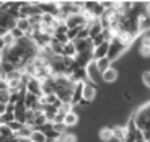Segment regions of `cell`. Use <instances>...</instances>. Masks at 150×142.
<instances>
[{
	"instance_id": "obj_11",
	"label": "cell",
	"mask_w": 150,
	"mask_h": 142,
	"mask_svg": "<svg viewBox=\"0 0 150 142\" xmlns=\"http://www.w3.org/2000/svg\"><path fill=\"white\" fill-rule=\"evenodd\" d=\"M150 31V10L139 16V34Z\"/></svg>"
},
{
	"instance_id": "obj_35",
	"label": "cell",
	"mask_w": 150,
	"mask_h": 142,
	"mask_svg": "<svg viewBox=\"0 0 150 142\" xmlns=\"http://www.w3.org/2000/svg\"><path fill=\"white\" fill-rule=\"evenodd\" d=\"M4 60V51H0V62Z\"/></svg>"
},
{
	"instance_id": "obj_29",
	"label": "cell",
	"mask_w": 150,
	"mask_h": 142,
	"mask_svg": "<svg viewBox=\"0 0 150 142\" xmlns=\"http://www.w3.org/2000/svg\"><path fill=\"white\" fill-rule=\"evenodd\" d=\"M52 39H54V41H57L59 44H62V46L67 44V43H70V41L67 39V36H65V34H57V33H56V34L52 36Z\"/></svg>"
},
{
	"instance_id": "obj_37",
	"label": "cell",
	"mask_w": 150,
	"mask_h": 142,
	"mask_svg": "<svg viewBox=\"0 0 150 142\" xmlns=\"http://www.w3.org/2000/svg\"><path fill=\"white\" fill-rule=\"evenodd\" d=\"M0 5H2V2H0Z\"/></svg>"
},
{
	"instance_id": "obj_17",
	"label": "cell",
	"mask_w": 150,
	"mask_h": 142,
	"mask_svg": "<svg viewBox=\"0 0 150 142\" xmlns=\"http://www.w3.org/2000/svg\"><path fill=\"white\" fill-rule=\"evenodd\" d=\"M31 134H33V127H31V126H23L21 129L15 134V137L16 139H26V141H30Z\"/></svg>"
},
{
	"instance_id": "obj_25",
	"label": "cell",
	"mask_w": 150,
	"mask_h": 142,
	"mask_svg": "<svg viewBox=\"0 0 150 142\" xmlns=\"http://www.w3.org/2000/svg\"><path fill=\"white\" fill-rule=\"evenodd\" d=\"M15 39H13V36H11L10 33H7L4 36V44H5V49H11L13 46H15Z\"/></svg>"
},
{
	"instance_id": "obj_22",
	"label": "cell",
	"mask_w": 150,
	"mask_h": 142,
	"mask_svg": "<svg viewBox=\"0 0 150 142\" xmlns=\"http://www.w3.org/2000/svg\"><path fill=\"white\" fill-rule=\"evenodd\" d=\"M49 48H51V51H52L54 56H62V48H64V46L59 44L57 41L51 39V43H49Z\"/></svg>"
},
{
	"instance_id": "obj_15",
	"label": "cell",
	"mask_w": 150,
	"mask_h": 142,
	"mask_svg": "<svg viewBox=\"0 0 150 142\" xmlns=\"http://www.w3.org/2000/svg\"><path fill=\"white\" fill-rule=\"evenodd\" d=\"M139 56L140 57H150V36H142L139 46Z\"/></svg>"
},
{
	"instance_id": "obj_33",
	"label": "cell",
	"mask_w": 150,
	"mask_h": 142,
	"mask_svg": "<svg viewBox=\"0 0 150 142\" xmlns=\"http://www.w3.org/2000/svg\"><path fill=\"white\" fill-rule=\"evenodd\" d=\"M5 49V44H4V36H0V51Z\"/></svg>"
},
{
	"instance_id": "obj_5",
	"label": "cell",
	"mask_w": 150,
	"mask_h": 142,
	"mask_svg": "<svg viewBox=\"0 0 150 142\" xmlns=\"http://www.w3.org/2000/svg\"><path fill=\"white\" fill-rule=\"evenodd\" d=\"M25 90H26L28 93H31V95H36L38 98H41V97H42V87H41V82H39V80H36V79H33V77L28 80V83H26V87H25Z\"/></svg>"
},
{
	"instance_id": "obj_14",
	"label": "cell",
	"mask_w": 150,
	"mask_h": 142,
	"mask_svg": "<svg viewBox=\"0 0 150 142\" xmlns=\"http://www.w3.org/2000/svg\"><path fill=\"white\" fill-rule=\"evenodd\" d=\"M112 141L114 142H122L126 137V126L124 124H117V126H112Z\"/></svg>"
},
{
	"instance_id": "obj_6",
	"label": "cell",
	"mask_w": 150,
	"mask_h": 142,
	"mask_svg": "<svg viewBox=\"0 0 150 142\" xmlns=\"http://www.w3.org/2000/svg\"><path fill=\"white\" fill-rule=\"evenodd\" d=\"M74 46H75V51H77V54L91 53V51H93V44H91L90 38H88V39H75V41H74Z\"/></svg>"
},
{
	"instance_id": "obj_13",
	"label": "cell",
	"mask_w": 150,
	"mask_h": 142,
	"mask_svg": "<svg viewBox=\"0 0 150 142\" xmlns=\"http://www.w3.org/2000/svg\"><path fill=\"white\" fill-rule=\"evenodd\" d=\"M98 141L100 142H112V129L111 126H101L98 131Z\"/></svg>"
},
{
	"instance_id": "obj_26",
	"label": "cell",
	"mask_w": 150,
	"mask_h": 142,
	"mask_svg": "<svg viewBox=\"0 0 150 142\" xmlns=\"http://www.w3.org/2000/svg\"><path fill=\"white\" fill-rule=\"evenodd\" d=\"M11 136H15V134L10 131V127L7 124H0V137H11Z\"/></svg>"
},
{
	"instance_id": "obj_9",
	"label": "cell",
	"mask_w": 150,
	"mask_h": 142,
	"mask_svg": "<svg viewBox=\"0 0 150 142\" xmlns=\"http://www.w3.org/2000/svg\"><path fill=\"white\" fill-rule=\"evenodd\" d=\"M75 64H77V67H80V69H86L90 64H93V56H91V53L77 54V56H75Z\"/></svg>"
},
{
	"instance_id": "obj_21",
	"label": "cell",
	"mask_w": 150,
	"mask_h": 142,
	"mask_svg": "<svg viewBox=\"0 0 150 142\" xmlns=\"http://www.w3.org/2000/svg\"><path fill=\"white\" fill-rule=\"evenodd\" d=\"M59 142H79V137H77V134H74V132L65 131V132L60 134Z\"/></svg>"
},
{
	"instance_id": "obj_10",
	"label": "cell",
	"mask_w": 150,
	"mask_h": 142,
	"mask_svg": "<svg viewBox=\"0 0 150 142\" xmlns=\"http://www.w3.org/2000/svg\"><path fill=\"white\" fill-rule=\"evenodd\" d=\"M108 49H109V43H101L100 46H96V48H93V51H91V56H93V62L95 60H100L103 59V57L108 56Z\"/></svg>"
},
{
	"instance_id": "obj_20",
	"label": "cell",
	"mask_w": 150,
	"mask_h": 142,
	"mask_svg": "<svg viewBox=\"0 0 150 142\" xmlns=\"http://www.w3.org/2000/svg\"><path fill=\"white\" fill-rule=\"evenodd\" d=\"M13 70H16L13 64L5 62V60H2V62H0V74L4 75V77H7V75H8V74H11Z\"/></svg>"
},
{
	"instance_id": "obj_12",
	"label": "cell",
	"mask_w": 150,
	"mask_h": 142,
	"mask_svg": "<svg viewBox=\"0 0 150 142\" xmlns=\"http://www.w3.org/2000/svg\"><path fill=\"white\" fill-rule=\"evenodd\" d=\"M86 28H88V34H90V38L100 36V34L103 33V25H101L100 20H91Z\"/></svg>"
},
{
	"instance_id": "obj_7",
	"label": "cell",
	"mask_w": 150,
	"mask_h": 142,
	"mask_svg": "<svg viewBox=\"0 0 150 142\" xmlns=\"http://www.w3.org/2000/svg\"><path fill=\"white\" fill-rule=\"evenodd\" d=\"M62 124L65 126V129H70V127H75V126H79L80 124V116H79V113L75 111H70V113H67V114L64 116V121H62Z\"/></svg>"
},
{
	"instance_id": "obj_18",
	"label": "cell",
	"mask_w": 150,
	"mask_h": 142,
	"mask_svg": "<svg viewBox=\"0 0 150 142\" xmlns=\"http://www.w3.org/2000/svg\"><path fill=\"white\" fill-rule=\"evenodd\" d=\"M111 65H112V64L109 62L106 57H103V59H100V60H95V67H96V70L100 72V74H103L105 70H108Z\"/></svg>"
},
{
	"instance_id": "obj_24",
	"label": "cell",
	"mask_w": 150,
	"mask_h": 142,
	"mask_svg": "<svg viewBox=\"0 0 150 142\" xmlns=\"http://www.w3.org/2000/svg\"><path fill=\"white\" fill-rule=\"evenodd\" d=\"M30 141H31V142H46V136L42 134L41 131H33Z\"/></svg>"
},
{
	"instance_id": "obj_4",
	"label": "cell",
	"mask_w": 150,
	"mask_h": 142,
	"mask_svg": "<svg viewBox=\"0 0 150 142\" xmlns=\"http://www.w3.org/2000/svg\"><path fill=\"white\" fill-rule=\"evenodd\" d=\"M86 82H79V83H75L74 85V90H72V97H70V105L77 106L79 105V101L83 98V87H85Z\"/></svg>"
},
{
	"instance_id": "obj_23",
	"label": "cell",
	"mask_w": 150,
	"mask_h": 142,
	"mask_svg": "<svg viewBox=\"0 0 150 142\" xmlns=\"http://www.w3.org/2000/svg\"><path fill=\"white\" fill-rule=\"evenodd\" d=\"M140 83H142L147 90H150V70L142 72V75H140Z\"/></svg>"
},
{
	"instance_id": "obj_2",
	"label": "cell",
	"mask_w": 150,
	"mask_h": 142,
	"mask_svg": "<svg viewBox=\"0 0 150 142\" xmlns=\"http://www.w3.org/2000/svg\"><path fill=\"white\" fill-rule=\"evenodd\" d=\"M83 13L91 20H100L105 13L101 2H83Z\"/></svg>"
},
{
	"instance_id": "obj_8",
	"label": "cell",
	"mask_w": 150,
	"mask_h": 142,
	"mask_svg": "<svg viewBox=\"0 0 150 142\" xmlns=\"http://www.w3.org/2000/svg\"><path fill=\"white\" fill-rule=\"evenodd\" d=\"M117 79H119V70L116 67H112V65L101 74V82L105 83H114L117 82Z\"/></svg>"
},
{
	"instance_id": "obj_31",
	"label": "cell",
	"mask_w": 150,
	"mask_h": 142,
	"mask_svg": "<svg viewBox=\"0 0 150 142\" xmlns=\"http://www.w3.org/2000/svg\"><path fill=\"white\" fill-rule=\"evenodd\" d=\"M91 44H93V48H96V46H100L101 43H105V39H103V36L100 34V36H95V38H90Z\"/></svg>"
},
{
	"instance_id": "obj_16",
	"label": "cell",
	"mask_w": 150,
	"mask_h": 142,
	"mask_svg": "<svg viewBox=\"0 0 150 142\" xmlns=\"http://www.w3.org/2000/svg\"><path fill=\"white\" fill-rule=\"evenodd\" d=\"M75 56H77V51H75L74 43H67V44H64V48H62V57L75 59Z\"/></svg>"
},
{
	"instance_id": "obj_34",
	"label": "cell",
	"mask_w": 150,
	"mask_h": 142,
	"mask_svg": "<svg viewBox=\"0 0 150 142\" xmlns=\"http://www.w3.org/2000/svg\"><path fill=\"white\" fill-rule=\"evenodd\" d=\"M135 142H145V141H144V139H142V136H140V132H139V134H137V141H135Z\"/></svg>"
},
{
	"instance_id": "obj_3",
	"label": "cell",
	"mask_w": 150,
	"mask_h": 142,
	"mask_svg": "<svg viewBox=\"0 0 150 142\" xmlns=\"http://www.w3.org/2000/svg\"><path fill=\"white\" fill-rule=\"evenodd\" d=\"M98 88H100L98 85L86 82L85 87H83V100H86V101H90V103H93V101L96 100V97H98Z\"/></svg>"
},
{
	"instance_id": "obj_36",
	"label": "cell",
	"mask_w": 150,
	"mask_h": 142,
	"mask_svg": "<svg viewBox=\"0 0 150 142\" xmlns=\"http://www.w3.org/2000/svg\"><path fill=\"white\" fill-rule=\"evenodd\" d=\"M2 79H5V77H4V75H2V74H0V80H2Z\"/></svg>"
},
{
	"instance_id": "obj_28",
	"label": "cell",
	"mask_w": 150,
	"mask_h": 142,
	"mask_svg": "<svg viewBox=\"0 0 150 142\" xmlns=\"http://www.w3.org/2000/svg\"><path fill=\"white\" fill-rule=\"evenodd\" d=\"M8 100H10V92L8 90H0V103L8 105Z\"/></svg>"
},
{
	"instance_id": "obj_27",
	"label": "cell",
	"mask_w": 150,
	"mask_h": 142,
	"mask_svg": "<svg viewBox=\"0 0 150 142\" xmlns=\"http://www.w3.org/2000/svg\"><path fill=\"white\" fill-rule=\"evenodd\" d=\"M8 127H10V131L13 132V134H16V132L20 131V129H21L23 126H25V124H21V123H18V121H11V123H8L7 124Z\"/></svg>"
},
{
	"instance_id": "obj_30",
	"label": "cell",
	"mask_w": 150,
	"mask_h": 142,
	"mask_svg": "<svg viewBox=\"0 0 150 142\" xmlns=\"http://www.w3.org/2000/svg\"><path fill=\"white\" fill-rule=\"evenodd\" d=\"M10 34L13 36V39H15V41H18V39H21V38H25V33H23V31H20L16 26L13 28L11 31H10Z\"/></svg>"
},
{
	"instance_id": "obj_1",
	"label": "cell",
	"mask_w": 150,
	"mask_h": 142,
	"mask_svg": "<svg viewBox=\"0 0 150 142\" xmlns=\"http://www.w3.org/2000/svg\"><path fill=\"white\" fill-rule=\"evenodd\" d=\"M127 49H129L127 46L122 44L116 36H112V39L109 41V49H108V56H106V59H108L111 64L117 62L119 59H122V56L126 54Z\"/></svg>"
},
{
	"instance_id": "obj_32",
	"label": "cell",
	"mask_w": 150,
	"mask_h": 142,
	"mask_svg": "<svg viewBox=\"0 0 150 142\" xmlns=\"http://www.w3.org/2000/svg\"><path fill=\"white\" fill-rule=\"evenodd\" d=\"M0 142H18V139L15 136H11V137H0Z\"/></svg>"
},
{
	"instance_id": "obj_19",
	"label": "cell",
	"mask_w": 150,
	"mask_h": 142,
	"mask_svg": "<svg viewBox=\"0 0 150 142\" xmlns=\"http://www.w3.org/2000/svg\"><path fill=\"white\" fill-rule=\"evenodd\" d=\"M16 28H18L20 31H23V33L26 34L28 31H31L30 20H28V18H18V20H16Z\"/></svg>"
}]
</instances>
